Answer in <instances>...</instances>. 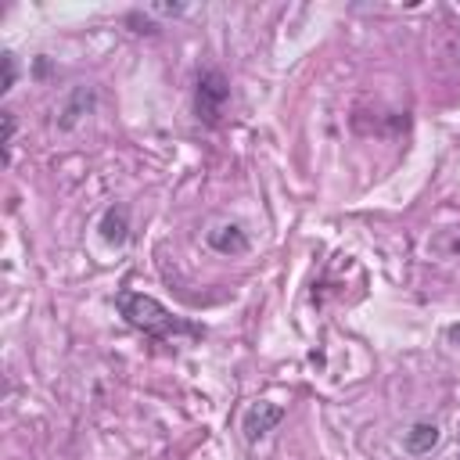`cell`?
<instances>
[{
  "mask_svg": "<svg viewBox=\"0 0 460 460\" xmlns=\"http://www.w3.org/2000/svg\"><path fill=\"white\" fill-rule=\"evenodd\" d=\"M14 79H18V61H14V54L7 50V54H4V86H0V90L7 93V90L14 86Z\"/></svg>",
  "mask_w": 460,
  "mask_h": 460,
  "instance_id": "cell-7",
  "label": "cell"
},
{
  "mask_svg": "<svg viewBox=\"0 0 460 460\" xmlns=\"http://www.w3.org/2000/svg\"><path fill=\"white\" fill-rule=\"evenodd\" d=\"M280 420H284V406H277V402H255V406H248L241 428H244V438L255 442V438H262L266 431H273Z\"/></svg>",
  "mask_w": 460,
  "mask_h": 460,
  "instance_id": "cell-3",
  "label": "cell"
},
{
  "mask_svg": "<svg viewBox=\"0 0 460 460\" xmlns=\"http://www.w3.org/2000/svg\"><path fill=\"white\" fill-rule=\"evenodd\" d=\"M406 449L410 453H417V456H424V453H431L435 446H438V428L431 424V420H417L410 431H406Z\"/></svg>",
  "mask_w": 460,
  "mask_h": 460,
  "instance_id": "cell-5",
  "label": "cell"
},
{
  "mask_svg": "<svg viewBox=\"0 0 460 460\" xmlns=\"http://www.w3.org/2000/svg\"><path fill=\"white\" fill-rule=\"evenodd\" d=\"M14 140V111H4V151H11Z\"/></svg>",
  "mask_w": 460,
  "mask_h": 460,
  "instance_id": "cell-8",
  "label": "cell"
},
{
  "mask_svg": "<svg viewBox=\"0 0 460 460\" xmlns=\"http://www.w3.org/2000/svg\"><path fill=\"white\" fill-rule=\"evenodd\" d=\"M208 244H212L216 252H223V255H241V252H248V237H244L237 226H216V230H208Z\"/></svg>",
  "mask_w": 460,
  "mask_h": 460,
  "instance_id": "cell-4",
  "label": "cell"
},
{
  "mask_svg": "<svg viewBox=\"0 0 460 460\" xmlns=\"http://www.w3.org/2000/svg\"><path fill=\"white\" fill-rule=\"evenodd\" d=\"M226 101H230V79L219 68H201L198 83H194V111H198V119L216 126L223 108H226Z\"/></svg>",
  "mask_w": 460,
  "mask_h": 460,
  "instance_id": "cell-2",
  "label": "cell"
},
{
  "mask_svg": "<svg viewBox=\"0 0 460 460\" xmlns=\"http://www.w3.org/2000/svg\"><path fill=\"white\" fill-rule=\"evenodd\" d=\"M115 309L122 313V320L129 327H137V331H144L151 338H201L205 334V327L169 313L158 298H151L144 291H119L115 295Z\"/></svg>",
  "mask_w": 460,
  "mask_h": 460,
  "instance_id": "cell-1",
  "label": "cell"
},
{
  "mask_svg": "<svg viewBox=\"0 0 460 460\" xmlns=\"http://www.w3.org/2000/svg\"><path fill=\"white\" fill-rule=\"evenodd\" d=\"M101 234H104V241H111V244H122V241H126V208H122V205H111V208L104 212Z\"/></svg>",
  "mask_w": 460,
  "mask_h": 460,
  "instance_id": "cell-6",
  "label": "cell"
}]
</instances>
